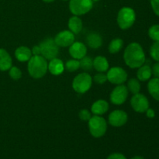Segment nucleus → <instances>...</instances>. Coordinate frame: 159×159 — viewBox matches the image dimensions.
<instances>
[{"label":"nucleus","mask_w":159,"mask_h":159,"mask_svg":"<svg viewBox=\"0 0 159 159\" xmlns=\"http://www.w3.org/2000/svg\"><path fill=\"white\" fill-rule=\"evenodd\" d=\"M15 57L21 62L28 61L32 57V52L29 48L25 46L19 47L15 51Z\"/></svg>","instance_id":"nucleus-17"},{"label":"nucleus","mask_w":159,"mask_h":159,"mask_svg":"<svg viewBox=\"0 0 159 159\" xmlns=\"http://www.w3.org/2000/svg\"><path fill=\"white\" fill-rule=\"evenodd\" d=\"M108 110L109 103L107 101L102 100V99H99V100L95 102L91 107L92 113H94L95 115H98V116L104 114L105 113H107Z\"/></svg>","instance_id":"nucleus-18"},{"label":"nucleus","mask_w":159,"mask_h":159,"mask_svg":"<svg viewBox=\"0 0 159 159\" xmlns=\"http://www.w3.org/2000/svg\"><path fill=\"white\" fill-rule=\"evenodd\" d=\"M86 43L92 49H99L102 44V37L98 33H90L86 37Z\"/></svg>","instance_id":"nucleus-15"},{"label":"nucleus","mask_w":159,"mask_h":159,"mask_svg":"<svg viewBox=\"0 0 159 159\" xmlns=\"http://www.w3.org/2000/svg\"><path fill=\"white\" fill-rule=\"evenodd\" d=\"M65 67L67 71H70V72H73V71H77L80 68V63H79V61H78L77 59H71V60H68L66 62Z\"/></svg>","instance_id":"nucleus-26"},{"label":"nucleus","mask_w":159,"mask_h":159,"mask_svg":"<svg viewBox=\"0 0 159 159\" xmlns=\"http://www.w3.org/2000/svg\"><path fill=\"white\" fill-rule=\"evenodd\" d=\"M146 114H147V116L148 118H154L155 116V113L152 109L148 108L147 110H146Z\"/></svg>","instance_id":"nucleus-36"},{"label":"nucleus","mask_w":159,"mask_h":159,"mask_svg":"<svg viewBox=\"0 0 159 159\" xmlns=\"http://www.w3.org/2000/svg\"><path fill=\"white\" fill-rule=\"evenodd\" d=\"M93 1H94V2H96V1H99V0H93Z\"/></svg>","instance_id":"nucleus-39"},{"label":"nucleus","mask_w":159,"mask_h":159,"mask_svg":"<svg viewBox=\"0 0 159 159\" xmlns=\"http://www.w3.org/2000/svg\"><path fill=\"white\" fill-rule=\"evenodd\" d=\"M93 80L95 81L96 83L102 85V84L105 83L107 81V75L104 74L103 72L97 73V74L94 76V78H93Z\"/></svg>","instance_id":"nucleus-30"},{"label":"nucleus","mask_w":159,"mask_h":159,"mask_svg":"<svg viewBox=\"0 0 159 159\" xmlns=\"http://www.w3.org/2000/svg\"><path fill=\"white\" fill-rule=\"evenodd\" d=\"M128 116L126 112L120 110H116L109 115V124L113 127H122L127 123Z\"/></svg>","instance_id":"nucleus-12"},{"label":"nucleus","mask_w":159,"mask_h":159,"mask_svg":"<svg viewBox=\"0 0 159 159\" xmlns=\"http://www.w3.org/2000/svg\"><path fill=\"white\" fill-rule=\"evenodd\" d=\"M58 47L66 48L70 47L75 42V35L71 31L64 30L58 33L54 39Z\"/></svg>","instance_id":"nucleus-11"},{"label":"nucleus","mask_w":159,"mask_h":159,"mask_svg":"<svg viewBox=\"0 0 159 159\" xmlns=\"http://www.w3.org/2000/svg\"><path fill=\"white\" fill-rule=\"evenodd\" d=\"M123 45H124V41L123 40L120 38L113 39L110 43L109 44V51L111 54H116V53L119 52L122 48Z\"/></svg>","instance_id":"nucleus-23"},{"label":"nucleus","mask_w":159,"mask_h":159,"mask_svg":"<svg viewBox=\"0 0 159 159\" xmlns=\"http://www.w3.org/2000/svg\"><path fill=\"white\" fill-rule=\"evenodd\" d=\"M80 68L83 69L84 71H90L93 69V60L90 57L88 56H85L80 59Z\"/></svg>","instance_id":"nucleus-25"},{"label":"nucleus","mask_w":159,"mask_h":159,"mask_svg":"<svg viewBox=\"0 0 159 159\" xmlns=\"http://www.w3.org/2000/svg\"><path fill=\"white\" fill-rule=\"evenodd\" d=\"M107 81L115 85H121L127 79V73L120 67H113L107 74Z\"/></svg>","instance_id":"nucleus-8"},{"label":"nucleus","mask_w":159,"mask_h":159,"mask_svg":"<svg viewBox=\"0 0 159 159\" xmlns=\"http://www.w3.org/2000/svg\"><path fill=\"white\" fill-rule=\"evenodd\" d=\"M79 116L82 120L89 121L90 118L92 117V115H91V113H90L88 110H86V109H83V110H80V112H79Z\"/></svg>","instance_id":"nucleus-31"},{"label":"nucleus","mask_w":159,"mask_h":159,"mask_svg":"<svg viewBox=\"0 0 159 159\" xmlns=\"http://www.w3.org/2000/svg\"><path fill=\"white\" fill-rule=\"evenodd\" d=\"M150 54L154 60L159 62V41H155L152 45L150 49Z\"/></svg>","instance_id":"nucleus-28"},{"label":"nucleus","mask_w":159,"mask_h":159,"mask_svg":"<svg viewBox=\"0 0 159 159\" xmlns=\"http://www.w3.org/2000/svg\"><path fill=\"white\" fill-rule=\"evenodd\" d=\"M152 68L148 65H144L138 68V71L137 72V77L141 82H145L152 77Z\"/></svg>","instance_id":"nucleus-22"},{"label":"nucleus","mask_w":159,"mask_h":159,"mask_svg":"<svg viewBox=\"0 0 159 159\" xmlns=\"http://www.w3.org/2000/svg\"><path fill=\"white\" fill-rule=\"evenodd\" d=\"M148 89L151 96L155 100L159 101V78H154L149 81Z\"/></svg>","instance_id":"nucleus-21"},{"label":"nucleus","mask_w":159,"mask_h":159,"mask_svg":"<svg viewBox=\"0 0 159 159\" xmlns=\"http://www.w3.org/2000/svg\"><path fill=\"white\" fill-rule=\"evenodd\" d=\"M128 96V89L126 85H118L115 87L110 94V101L114 105H121L127 100Z\"/></svg>","instance_id":"nucleus-9"},{"label":"nucleus","mask_w":159,"mask_h":159,"mask_svg":"<svg viewBox=\"0 0 159 159\" xmlns=\"http://www.w3.org/2000/svg\"><path fill=\"white\" fill-rule=\"evenodd\" d=\"M9 75L13 80H19L22 77V71L17 67H11Z\"/></svg>","instance_id":"nucleus-29"},{"label":"nucleus","mask_w":159,"mask_h":159,"mask_svg":"<svg viewBox=\"0 0 159 159\" xmlns=\"http://www.w3.org/2000/svg\"><path fill=\"white\" fill-rule=\"evenodd\" d=\"M152 73L155 78H159V62L157 61L155 65L152 66Z\"/></svg>","instance_id":"nucleus-33"},{"label":"nucleus","mask_w":159,"mask_h":159,"mask_svg":"<svg viewBox=\"0 0 159 159\" xmlns=\"http://www.w3.org/2000/svg\"><path fill=\"white\" fill-rule=\"evenodd\" d=\"M31 52H32V54H34V55H40V48L39 45L34 46Z\"/></svg>","instance_id":"nucleus-35"},{"label":"nucleus","mask_w":159,"mask_h":159,"mask_svg":"<svg viewBox=\"0 0 159 159\" xmlns=\"http://www.w3.org/2000/svg\"><path fill=\"white\" fill-rule=\"evenodd\" d=\"M107 159H127L123 154L120 153H113L109 155Z\"/></svg>","instance_id":"nucleus-34"},{"label":"nucleus","mask_w":159,"mask_h":159,"mask_svg":"<svg viewBox=\"0 0 159 159\" xmlns=\"http://www.w3.org/2000/svg\"><path fill=\"white\" fill-rule=\"evenodd\" d=\"M127 89L129 91L134 95L139 93L141 91V84H140L139 81L136 79H130L127 82Z\"/></svg>","instance_id":"nucleus-24"},{"label":"nucleus","mask_w":159,"mask_h":159,"mask_svg":"<svg viewBox=\"0 0 159 159\" xmlns=\"http://www.w3.org/2000/svg\"><path fill=\"white\" fill-rule=\"evenodd\" d=\"M39 47L40 48V55L43 56L46 60H51L58 55L59 47L56 44L54 39H45L40 42Z\"/></svg>","instance_id":"nucleus-5"},{"label":"nucleus","mask_w":159,"mask_h":159,"mask_svg":"<svg viewBox=\"0 0 159 159\" xmlns=\"http://www.w3.org/2000/svg\"><path fill=\"white\" fill-rule=\"evenodd\" d=\"M148 35L154 41H159V25H153L148 30Z\"/></svg>","instance_id":"nucleus-27"},{"label":"nucleus","mask_w":159,"mask_h":159,"mask_svg":"<svg viewBox=\"0 0 159 159\" xmlns=\"http://www.w3.org/2000/svg\"><path fill=\"white\" fill-rule=\"evenodd\" d=\"M126 65L131 68H138L145 62V54L142 47L136 42L130 43L126 48L124 54Z\"/></svg>","instance_id":"nucleus-1"},{"label":"nucleus","mask_w":159,"mask_h":159,"mask_svg":"<svg viewBox=\"0 0 159 159\" xmlns=\"http://www.w3.org/2000/svg\"><path fill=\"white\" fill-rule=\"evenodd\" d=\"M65 69L63 61L58 58L51 59L48 64V71L54 75H59L61 74Z\"/></svg>","instance_id":"nucleus-14"},{"label":"nucleus","mask_w":159,"mask_h":159,"mask_svg":"<svg viewBox=\"0 0 159 159\" xmlns=\"http://www.w3.org/2000/svg\"><path fill=\"white\" fill-rule=\"evenodd\" d=\"M89 129L92 136L96 138H101L107 132V121L102 116L95 115L89 120Z\"/></svg>","instance_id":"nucleus-3"},{"label":"nucleus","mask_w":159,"mask_h":159,"mask_svg":"<svg viewBox=\"0 0 159 159\" xmlns=\"http://www.w3.org/2000/svg\"><path fill=\"white\" fill-rule=\"evenodd\" d=\"M130 104L134 111L138 113H144L149 108V102L144 95L137 93L130 99Z\"/></svg>","instance_id":"nucleus-10"},{"label":"nucleus","mask_w":159,"mask_h":159,"mask_svg":"<svg viewBox=\"0 0 159 159\" xmlns=\"http://www.w3.org/2000/svg\"><path fill=\"white\" fill-rule=\"evenodd\" d=\"M93 79L88 73H80L75 77L72 82V88L76 93H85L90 89Z\"/></svg>","instance_id":"nucleus-6"},{"label":"nucleus","mask_w":159,"mask_h":159,"mask_svg":"<svg viewBox=\"0 0 159 159\" xmlns=\"http://www.w3.org/2000/svg\"><path fill=\"white\" fill-rule=\"evenodd\" d=\"M12 57L5 49L0 48V71H7L12 67Z\"/></svg>","instance_id":"nucleus-16"},{"label":"nucleus","mask_w":159,"mask_h":159,"mask_svg":"<svg viewBox=\"0 0 159 159\" xmlns=\"http://www.w3.org/2000/svg\"><path fill=\"white\" fill-rule=\"evenodd\" d=\"M68 27L74 34H78L82 29V21L78 16H73L68 20Z\"/></svg>","instance_id":"nucleus-20"},{"label":"nucleus","mask_w":159,"mask_h":159,"mask_svg":"<svg viewBox=\"0 0 159 159\" xmlns=\"http://www.w3.org/2000/svg\"><path fill=\"white\" fill-rule=\"evenodd\" d=\"M136 20V13L132 8L123 7L118 12L117 23L122 30H127L133 26Z\"/></svg>","instance_id":"nucleus-4"},{"label":"nucleus","mask_w":159,"mask_h":159,"mask_svg":"<svg viewBox=\"0 0 159 159\" xmlns=\"http://www.w3.org/2000/svg\"><path fill=\"white\" fill-rule=\"evenodd\" d=\"M93 2V0H70L69 9L75 16L84 15L92 9Z\"/></svg>","instance_id":"nucleus-7"},{"label":"nucleus","mask_w":159,"mask_h":159,"mask_svg":"<svg viewBox=\"0 0 159 159\" xmlns=\"http://www.w3.org/2000/svg\"><path fill=\"white\" fill-rule=\"evenodd\" d=\"M93 68L99 72H105L109 68L108 61L103 56H98L93 60Z\"/></svg>","instance_id":"nucleus-19"},{"label":"nucleus","mask_w":159,"mask_h":159,"mask_svg":"<svg viewBox=\"0 0 159 159\" xmlns=\"http://www.w3.org/2000/svg\"><path fill=\"white\" fill-rule=\"evenodd\" d=\"M87 48L82 42H74L69 48V54L74 59L80 60L86 56Z\"/></svg>","instance_id":"nucleus-13"},{"label":"nucleus","mask_w":159,"mask_h":159,"mask_svg":"<svg viewBox=\"0 0 159 159\" xmlns=\"http://www.w3.org/2000/svg\"><path fill=\"white\" fill-rule=\"evenodd\" d=\"M43 1L45 2H52L54 0H43Z\"/></svg>","instance_id":"nucleus-38"},{"label":"nucleus","mask_w":159,"mask_h":159,"mask_svg":"<svg viewBox=\"0 0 159 159\" xmlns=\"http://www.w3.org/2000/svg\"><path fill=\"white\" fill-rule=\"evenodd\" d=\"M151 6L154 12L159 16V0H151Z\"/></svg>","instance_id":"nucleus-32"},{"label":"nucleus","mask_w":159,"mask_h":159,"mask_svg":"<svg viewBox=\"0 0 159 159\" xmlns=\"http://www.w3.org/2000/svg\"><path fill=\"white\" fill-rule=\"evenodd\" d=\"M63 1H68V0H63Z\"/></svg>","instance_id":"nucleus-40"},{"label":"nucleus","mask_w":159,"mask_h":159,"mask_svg":"<svg viewBox=\"0 0 159 159\" xmlns=\"http://www.w3.org/2000/svg\"><path fill=\"white\" fill-rule=\"evenodd\" d=\"M27 70L30 75L34 79H40L46 75L48 63L41 55H34L28 61Z\"/></svg>","instance_id":"nucleus-2"},{"label":"nucleus","mask_w":159,"mask_h":159,"mask_svg":"<svg viewBox=\"0 0 159 159\" xmlns=\"http://www.w3.org/2000/svg\"><path fill=\"white\" fill-rule=\"evenodd\" d=\"M131 159H144V158L141 156H134V157H133Z\"/></svg>","instance_id":"nucleus-37"}]
</instances>
